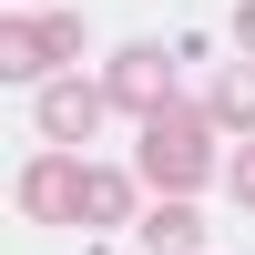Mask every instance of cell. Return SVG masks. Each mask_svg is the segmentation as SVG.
<instances>
[{"instance_id":"obj_3","label":"cell","mask_w":255,"mask_h":255,"mask_svg":"<svg viewBox=\"0 0 255 255\" xmlns=\"http://www.w3.org/2000/svg\"><path fill=\"white\" fill-rule=\"evenodd\" d=\"M174 72H184V51H163V41H123L113 61H102V92L123 102V113H174Z\"/></svg>"},{"instance_id":"obj_6","label":"cell","mask_w":255,"mask_h":255,"mask_svg":"<svg viewBox=\"0 0 255 255\" xmlns=\"http://www.w3.org/2000/svg\"><path fill=\"white\" fill-rule=\"evenodd\" d=\"M143 245H153V255H194V245H204V215H194V194H174V204H163V215L143 225Z\"/></svg>"},{"instance_id":"obj_1","label":"cell","mask_w":255,"mask_h":255,"mask_svg":"<svg viewBox=\"0 0 255 255\" xmlns=\"http://www.w3.org/2000/svg\"><path fill=\"white\" fill-rule=\"evenodd\" d=\"M20 215L31 225H123L133 215V184L102 174V163H82L72 143H51L41 163H20Z\"/></svg>"},{"instance_id":"obj_2","label":"cell","mask_w":255,"mask_h":255,"mask_svg":"<svg viewBox=\"0 0 255 255\" xmlns=\"http://www.w3.org/2000/svg\"><path fill=\"white\" fill-rule=\"evenodd\" d=\"M204 133H215V113H184V102H174V113L143 123V153H133V163L163 184V194H194V184L215 174V143H204Z\"/></svg>"},{"instance_id":"obj_8","label":"cell","mask_w":255,"mask_h":255,"mask_svg":"<svg viewBox=\"0 0 255 255\" xmlns=\"http://www.w3.org/2000/svg\"><path fill=\"white\" fill-rule=\"evenodd\" d=\"M225 184H235V204H255V133H245V153L225 163Z\"/></svg>"},{"instance_id":"obj_7","label":"cell","mask_w":255,"mask_h":255,"mask_svg":"<svg viewBox=\"0 0 255 255\" xmlns=\"http://www.w3.org/2000/svg\"><path fill=\"white\" fill-rule=\"evenodd\" d=\"M204 113H215L225 133H255V61H245V72H225L215 92H204Z\"/></svg>"},{"instance_id":"obj_5","label":"cell","mask_w":255,"mask_h":255,"mask_svg":"<svg viewBox=\"0 0 255 255\" xmlns=\"http://www.w3.org/2000/svg\"><path fill=\"white\" fill-rule=\"evenodd\" d=\"M102 102H113L102 82H72V72H51V82L31 92V113H41V133H51V143H82V133L102 123Z\"/></svg>"},{"instance_id":"obj_4","label":"cell","mask_w":255,"mask_h":255,"mask_svg":"<svg viewBox=\"0 0 255 255\" xmlns=\"http://www.w3.org/2000/svg\"><path fill=\"white\" fill-rule=\"evenodd\" d=\"M72 51H82V20H72V10H31V20H10V31H0V72H10V82H51V72H72Z\"/></svg>"},{"instance_id":"obj_9","label":"cell","mask_w":255,"mask_h":255,"mask_svg":"<svg viewBox=\"0 0 255 255\" xmlns=\"http://www.w3.org/2000/svg\"><path fill=\"white\" fill-rule=\"evenodd\" d=\"M235 41H245V61H255V0H235Z\"/></svg>"}]
</instances>
